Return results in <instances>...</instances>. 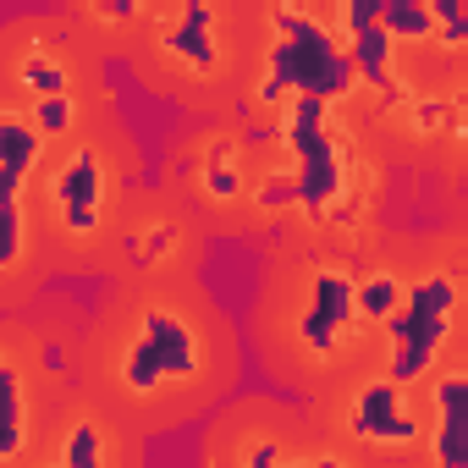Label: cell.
Segmentation results:
<instances>
[{
	"instance_id": "25",
	"label": "cell",
	"mask_w": 468,
	"mask_h": 468,
	"mask_svg": "<svg viewBox=\"0 0 468 468\" xmlns=\"http://www.w3.org/2000/svg\"><path fill=\"white\" fill-rule=\"evenodd\" d=\"M171 243H176V231H171V226H154V231H149V243H144V254H149V260H160Z\"/></svg>"
},
{
	"instance_id": "13",
	"label": "cell",
	"mask_w": 468,
	"mask_h": 468,
	"mask_svg": "<svg viewBox=\"0 0 468 468\" xmlns=\"http://www.w3.org/2000/svg\"><path fill=\"white\" fill-rule=\"evenodd\" d=\"M380 28L391 34V45H430L435 39L430 0H380Z\"/></svg>"
},
{
	"instance_id": "9",
	"label": "cell",
	"mask_w": 468,
	"mask_h": 468,
	"mask_svg": "<svg viewBox=\"0 0 468 468\" xmlns=\"http://www.w3.org/2000/svg\"><path fill=\"white\" fill-rule=\"evenodd\" d=\"M209 23H215V12L204 6V0H187L182 6V17L165 28V56L171 61H182L187 72H198V78H209L215 67H220V45L209 39Z\"/></svg>"
},
{
	"instance_id": "11",
	"label": "cell",
	"mask_w": 468,
	"mask_h": 468,
	"mask_svg": "<svg viewBox=\"0 0 468 468\" xmlns=\"http://www.w3.org/2000/svg\"><path fill=\"white\" fill-rule=\"evenodd\" d=\"M347 45V56H353V67H358V83L364 89H375V94H386V100H402L408 89H402V78L391 72V34L375 23V28H358L353 39H342Z\"/></svg>"
},
{
	"instance_id": "18",
	"label": "cell",
	"mask_w": 468,
	"mask_h": 468,
	"mask_svg": "<svg viewBox=\"0 0 468 468\" xmlns=\"http://www.w3.org/2000/svg\"><path fill=\"white\" fill-rule=\"evenodd\" d=\"M198 176H204V193H209L215 204H231V198H243V171H238V160H231V144H215Z\"/></svg>"
},
{
	"instance_id": "20",
	"label": "cell",
	"mask_w": 468,
	"mask_h": 468,
	"mask_svg": "<svg viewBox=\"0 0 468 468\" xmlns=\"http://www.w3.org/2000/svg\"><path fill=\"white\" fill-rule=\"evenodd\" d=\"M430 17H435V39L446 50L468 45V0H430Z\"/></svg>"
},
{
	"instance_id": "24",
	"label": "cell",
	"mask_w": 468,
	"mask_h": 468,
	"mask_svg": "<svg viewBox=\"0 0 468 468\" xmlns=\"http://www.w3.org/2000/svg\"><path fill=\"white\" fill-rule=\"evenodd\" d=\"M243 468H282V446L276 441H254L243 452Z\"/></svg>"
},
{
	"instance_id": "19",
	"label": "cell",
	"mask_w": 468,
	"mask_h": 468,
	"mask_svg": "<svg viewBox=\"0 0 468 468\" xmlns=\"http://www.w3.org/2000/svg\"><path fill=\"white\" fill-rule=\"evenodd\" d=\"M28 249V231H23V198H0V265L17 271Z\"/></svg>"
},
{
	"instance_id": "21",
	"label": "cell",
	"mask_w": 468,
	"mask_h": 468,
	"mask_svg": "<svg viewBox=\"0 0 468 468\" xmlns=\"http://www.w3.org/2000/svg\"><path fill=\"white\" fill-rule=\"evenodd\" d=\"M45 138H61V133H72V122H78V105H72V94H56V100H34V116H28Z\"/></svg>"
},
{
	"instance_id": "3",
	"label": "cell",
	"mask_w": 468,
	"mask_h": 468,
	"mask_svg": "<svg viewBox=\"0 0 468 468\" xmlns=\"http://www.w3.org/2000/svg\"><path fill=\"white\" fill-rule=\"evenodd\" d=\"M282 138H287L292 154H298V171H292V176H298V209L325 215V209L347 193V154H342V144L325 133V100L298 94V100L287 105Z\"/></svg>"
},
{
	"instance_id": "4",
	"label": "cell",
	"mask_w": 468,
	"mask_h": 468,
	"mask_svg": "<svg viewBox=\"0 0 468 468\" xmlns=\"http://www.w3.org/2000/svg\"><path fill=\"white\" fill-rule=\"evenodd\" d=\"M358 320V282L342 271H314L309 276V309L298 314V342L314 358H331L342 347V336Z\"/></svg>"
},
{
	"instance_id": "15",
	"label": "cell",
	"mask_w": 468,
	"mask_h": 468,
	"mask_svg": "<svg viewBox=\"0 0 468 468\" xmlns=\"http://www.w3.org/2000/svg\"><path fill=\"white\" fill-rule=\"evenodd\" d=\"M17 83H23L34 100H56V94L72 89V72H67L50 50H28V56L17 61Z\"/></svg>"
},
{
	"instance_id": "12",
	"label": "cell",
	"mask_w": 468,
	"mask_h": 468,
	"mask_svg": "<svg viewBox=\"0 0 468 468\" xmlns=\"http://www.w3.org/2000/svg\"><path fill=\"white\" fill-rule=\"evenodd\" d=\"M0 457L17 463L28 446V391H23V369L17 364H0Z\"/></svg>"
},
{
	"instance_id": "6",
	"label": "cell",
	"mask_w": 468,
	"mask_h": 468,
	"mask_svg": "<svg viewBox=\"0 0 468 468\" xmlns=\"http://www.w3.org/2000/svg\"><path fill=\"white\" fill-rule=\"evenodd\" d=\"M435 430H430V463L435 468H468V369H446L430 386Z\"/></svg>"
},
{
	"instance_id": "14",
	"label": "cell",
	"mask_w": 468,
	"mask_h": 468,
	"mask_svg": "<svg viewBox=\"0 0 468 468\" xmlns=\"http://www.w3.org/2000/svg\"><path fill=\"white\" fill-rule=\"evenodd\" d=\"M402 303H408V287H402L391 271H375V276L358 282V320L386 325L391 314H402Z\"/></svg>"
},
{
	"instance_id": "7",
	"label": "cell",
	"mask_w": 468,
	"mask_h": 468,
	"mask_svg": "<svg viewBox=\"0 0 468 468\" xmlns=\"http://www.w3.org/2000/svg\"><path fill=\"white\" fill-rule=\"evenodd\" d=\"M138 336L154 347V358H160L165 380H193V375H198V364H204V347H198V331H193V320H182V314H171V309H144V325H138Z\"/></svg>"
},
{
	"instance_id": "22",
	"label": "cell",
	"mask_w": 468,
	"mask_h": 468,
	"mask_svg": "<svg viewBox=\"0 0 468 468\" xmlns=\"http://www.w3.org/2000/svg\"><path fill=\"white\" fill-rule=\"evenodd\" d=\"M446 116H452V105L446 100H413V133H441L446 127Z\"/></svg>"
},
{
	"instance_id": "26",
	"label": "cell",
	"mask_w": 468,
	"mask_h": 468,
	"mask_svg": "<svg viewBox=\"0 0 468 468\" xmlns=\"http://www.w3.org/2000/svg\"><path fill=\"white\" fill-rule=\"evenodd\" d=\"M314 468H347V463H342V457H320Z\"/></svg>"
},
{
	"instance_id": "16",
	"label": "cell",
	"mask_w": 468,
	"mask_h": 468,
	"mask_svg": "<svg viewBox=\"0 0 468 468\" xmlns=\"http://www.w3.org/2000/svg\"><path fill=\"white\" fill-rule=\"evenodd\" d=\"M122 386H127L133 397H149V391L165 386V369H160V358H154V347H149L144 336L127 342V353H122Z\"/></svg>"
},
{
	"instance_id": "2",
	"label": "cell",
	"mask_w": 468,
	"mask_h": 468,
	"mask_svg": "<svg viewBox=\"0 0 468 468\" xmlns=\"http://www.w3.org/2000/svg\"><path fill=\"white\" fill-rule=\"evenodd\" d=\"M452 320H457V282L441 276V271L424 276V282H413L402 314L386 320V342H391V353H386V380H397L402 391L419 386V380L435 369V358H441V347H446V336H452Z\"/></svg>"
},
{
	"instance_id": "10",
	"label": "cell",
	"mask_w": 468,
	"mask_h": 468,
	"mask_svg": "<svg viewBox=\"0 0 468 468\" xmlns=\"http://www.w3.org/2000/svg\"><path fill=\"white\" fill-rule=\"evenodd\" d=\"M39 154H45V133L28 116H17V111L0 116V198H23Z\"/></svg>"
},
{
	"instance_id": "17",
	"label": "cell",
	"mask_w": 468,
	"mask_h": 468,
	"mask_svg": "<svg viewBox=\"0 0 468 468\" xmlns=\"http://www.w3.org/2000/svg\"><path fill=\"white\" fill-rule=\"evenodd\" d=\"M61 468H105V430L94 419H78L61 435Z\"/></svg>"
},
{
	"instance_id": "23",
	"label": "cell",
	"mask_w": 468,
	"mask_h": 468,
	"mask_svg": "<svg viewBox=\"0 0 468 468\" xmlns=\"http://www.w3.org/2000/svg\"><path fill=\"white\" fill-rule=\"evenodd\" d=\"M254 198H260V209H287V204H298V176H276Z\"/></svg>"
},
{
	"instance_id": "27",
	"label": "cell",
	"mask_w": 468,
	"mask_h": 468,
	"mask_svg": "<svg viewBox=\"0 0 468 468\" xmlns=\"http://www.w3.org/2000/svg\"><path fill=\"white\" fill-rule=\"evenodd\" d=\"M457 111H463V116H468V83H463V94H457Z\"/></svg>"
},
{
	"instance_id": "5",
	"label": "cell",
	"mask_w": 468,
	"mask_h": 468,
	"mask_svg": "<svg viewBox=\"0 0 468 468\" xmlns=\"http://www.w3.org/2000/svg\"><path fill=\"white\" fill-rule=\"evenodd\" d=\"M347 430L358 441H369V446H413V441H424V430H419V419L408 408V391L397 380H386V375L353 391Z\"/></svg>"
},
{
	"instance_id": "28",
	"label": "cell",
	"mask_w": 468,
	"mask_h": 468,
	"mask_svg": "<svg viewBox=\"0 0 468 468\" xmlns=\"http://www.w3.org/2000/svg\"><path fill=\"white\" fill-rule=\"evenodd\" d=\"M287 468H314V463H287Z\"/></svg>"
},
{
	"instance_id": "1",
	"label": "cell",
	"mask_w": 468,
	"mask_h": 468,
	"mask_svg": "<svg viewBox=\"0 0 468 468\" xmlns=\"http://www.w3.org/2000/svg\"><path fill=\"white\" fill-rule=\"evenodd\" d=\"M271 28H276V45H271L265 72H260V89H254L265 105H282L287 94L292 100L309 94V100L331 105L358 83V67H353L347 45L320 17H309L303 6H276Z\"/></svg>"
},
{
	"instance_id": "8",
	"label": "cell",
	"mask_w": 468,
	"mask_h": 468,
	"mask_svg": "<svg viewBox=\"0 0 468 468\" xmlns=\"http://www.w3.org/2000/svg\"><path fill=\"white\" fill-rule=\"evenodd\" d=\"M50 198L61 204V215H100V198H105V160H100V149H72L61 160V171L50 176Z\"/></svg>"
}]
</instances>
